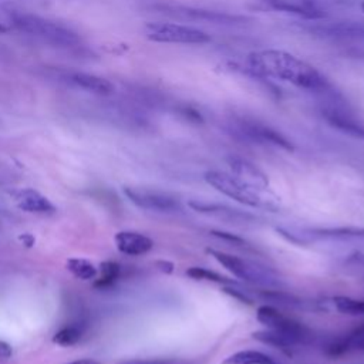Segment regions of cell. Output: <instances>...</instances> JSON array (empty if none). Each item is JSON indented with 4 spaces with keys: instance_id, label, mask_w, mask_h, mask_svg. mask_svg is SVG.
Masks as SVG:
<instances>
[{
    "instance_id": "d6986e66",
    "label": "cell",
    "mask_w": 364,
    "mask_h": 364,
    "mask_svg": "<svg viewBox=\"0 0 364 364\" xmlns=\"http://www.w3.org/2000/svg\"><path fill=\"white\" fill-rule=\"evenodd\" d=\"M252 337L263 344H269V346H273L276 348H280L283 351H290L291 348H294L296 346L301 344L297 338L294 337H290L287 334H282V333H277V331H273V330H259V331H255L252 333Z\"/></svg>"
},
{
    "instance_id": "8fae6325",
    "label": "cell",
    "mask_w": 364,
    "mask_h": 364,
    "mask_svg": "<svg viewBox=\"0 0 364 364\" xmlns=\"http://www.w3.org/2000/svg\"><path fill=\"white\" fill-rule=\"evenodd\" d=\"M125 196L138 208L159 213H176L182 210L181 199L169 192L149 188H124Z\"/></svg>"
},
{
    "instance_id": "5b68a950",
    "label": "cell",
    "mask_w": 364,
    "mask_h": 364,
    "mask_svg": "<svg viewBox=\"0 0 364 364\" xmlns=\"http://www.w3.org/2000/svg\"><path fill=\"white\" fill-rule=\"evenodd\" d=\"M203 179L206 181L208 185L215 188L218 192L222 195L245 205L249 208H262V209H269V210H276L277 205L266 198L262 191L247 185L233 173L210 169L203 173Z\"/></svg>"
},
{
    "instance_id": "5bb4252c",
    "label": "cell",
    "mask_w": 364,
    "mask_h": 364,
    "mask_svg": "<svg viewBox=\"0 0 364 364\" xmlns=\"http://www.w3.org/2000/svg\"><path fill=\"white\" fill-rule=\"evenodd\" d=\"M188 206L199 213H203L206 216H212L229 223L235 225H245V223H255V216H252L247 212H243L236 208H230L228 205L215 203V202H206V200H189Z\"/></svg>"
},
{
    "instance_id": "7c38bea8",
    "label": "cell",
    "mask_w": 364,
    "mask_h": 364,
    "mask_svg": "<svg viewBox=\"0 0 364 364\" xmlns=\"http://www.w3.org/2000/svg\"><path fill=\"white\" fill-rule=\"evenodd\" d=\"M255 7L263 11L282 13L306 21L323 20L327 13L318 0H256Z\"/></svg>"
},
{
    "instance_id": "7402d4cb",
    "label": "cell",
    "mask_w": 364,
    "mask_h": 364,
    "mask_svg": "<svg viewBox=\"0 0 364 364\" xmlns=\"http://www.w3.org/2000/svg\"><path fill=\"white\" fill-rule=\"evenodd\" d=\"M333 304L336 310L340 311L341 314H350V316L364 314V299L336 296L333 297Z\"/></svg>"
},
{
    "instance_id": "e0dca14e",
    "label": "cell",
    "mask_w": 364,
    "mask_h": 364,
    "mask_svg": "<svg viewBox=\"0 0 364 364\" xmlns=\"http://www.w3.org/2000/svg\"><path fill=\"white\" fill-rule=\"evenodd\" d=\"M117 249L128 256H141L154 247V240L144 233L134 230H121L115 235Z\"/></svg>"
},
{
    "instance_id": "484cf974",
    "label": "cell",
    "mask_w": 364,
    "mask_h": 364,
    "mask_svg": "<svg viewBox=\"0 0 364 364\" xmlns=\"http://www.w3.org/2000/svg\"><path fill=\"white\" fill-rule=\"evenodd\" d=\"M16 10L0 4V33H10L16 31V21H14Z\"/></svg>"
},
{
    "instance_id": "836d02e7",
    "label": "cell",
    "mask_w": 364,
    "mask_h": 364,
    "mask_svg": "<svg viewBox=\"0 0 364 364\" xmlns=\"http://www.w3.org/2000/svg\"><path fill=\"white\" fill-rule=\"evenodd\" d=\"M360 9H361V11L364 13V0L360 3Z\"/></svg>"
},
{
    "instance_id": "9c48e42d",
    "label": "cell",
    "mask_w": 364,
    "mask_h": 364,
    "mask_svg": "<svg viewBox=\"0 0 364 364\" xmlns=\"http://www.w3.org/2000/svg\"><path fill=\"white\" fill-rule=\"evenodd\" d=\"M154 10L162 13L165 16L179 18L183 21H195V23H209V24H222V26H236L243 24L247 21V17L219 11V10H209L202 7L185 6L178 3H159L152 6Z\"/></svg>"
},
{
    "instance_id": "277c9868",
    "label": "cell",
    "mask_w": 364,
    "mask_h": 364,
    "mask_svg": "<svg viewBox=\"0 0 364 364\" xmlns=\"http://www.w3.org/2000/svg\"><path fill=\"white\" fill-rule=\"evenodd\" d=\"M316 100L318 114L324 122L344 135L364 139V118L340 91Z\"/></svg>"
},
{
    "instance_id": "ba28073f",
    "label": "cell",
    "mask_w": 364,
    "mask_h": 364,
    "mask_svg": "<svg viewBox=\"0 0 364 364\" xmlns=\"http://www.w3.org/2000/svg\"><path fill=\"white\" fill-rule=\"evenodd\" d=\"M206 252L237 279H242L250 284H256L264 289H276L282 286L280 276L267 266L215 249H206Z\"/></svg>"
},
{
    "instance_id": "2e32d148",
    "label": "cell",
    "mask_w": 364,
    "mask_h": 364,
    "mask_svg": "<svg viewBox=\"0 0 364 364\" xmlns=\"http://www.w3.org/2000/svg\"><path fill=\"white\" fill-rule=\"evenodd\" d=\"M63 78L81 88V90H85L88 92H92L95 95H101V97H105V95H111L114 92V85L111 81H108L107 78H102V77H98L95 74H88V73H81V71H68L63 75Z\"/></svg>"
},
{
    "instance_id": "603a6c76",
    "label": "cell",
    "mask_w": 364,
    "mask_h": 364,
    "mask_svg": "<svg viewBox=\"0 0 364 364\" xmlns=\"http://www.w3.org/2000/svg\"><path fill=\"white\" fill-rule=\"evenodd\" d=\"M67 269L71 272L74 277L81 280L94 279L97 274V267L85 259H68Z\"/></svg>"
},
{
    "instance_id": "83f0119b",
    "label": "cell",
    "mask_w": 364,
    "mask_h": 364,
    "mask_svg": "<svg viewBox=\"0 0 364 364\" xmlns=\"http://www.w3.org/2000/svg\"><path fill=\"white\" fill-rule=\"evenodd\" d=\"M213 236H216V237H219V239H222V240H226V242H232L233 245H243V243H246L242 237H239V236H236V235H233V233H229V232H222V230H212L210 232Z\"/></svg>"
},
{
    "instance_id": "30bf717a",
    "label": "cell",
    "mask_w": 364,
    "mask_h": 364,
    "mask_svg": "<svg viewBox=\"0 0 364 364\" xmlns=\"http://www.w3.org/2000/svg\"><path fill=\"white\" fill-rule=\"evenodd\" d=\"M145 36L155 43L166 44H206L210 36L196 27L178 23L151 21L145 24Z\"/></svg>"
},
{
    "instance_id": "8992f818",
    "label": "cell",
    "mask_w": 364,
    "mask_h": 364,
    "mask_svg": "<svg viewBox=\"0 0 364 364\" xmlns=\"http://www.w3.org/2000/svg\"><path fill=\"white\" fill-rule=\"evenodd\" d=\"M16 31H23L26 34L34 36L36 38L57 47H77L81 43L80 36L71 28L51 21L48 18L40 17L37 14H30L24 11L14 13Z\"/></svg>"
},
{
    "instance_id": "9a60e30c",
    "label": "cell",
    "mask_w": 364,
    "mask_h": 364,
    "mask_svg": "<svg viewBox=\"0 0 364 364\" xmlns=\"http://www.w3.org/2000/svg\"><path fill=\"white\" fill-rule=\"evenodd\" d=\"M229 168L232 169V173L246 182L247 185L264 192L269 186V179L267 175L252 161L237 156V155H230L226 158Z\"/></svg>"
},
{
    "instance_id": "7a4b0ae2",
    "label": "cell",
    "mask_w": 364,
    "mask_h": 364,
    "mask_svg": "<svg viewBox=\"0 0 364 364\" xmlns=\"http://www.w3.org/2000/svg\"><path fill=\"white\" fill-rule=\"evenodd\" d=\"M304 30L317 40L328 43L346 54L364 57V21L317 20L310 21Z\"/></svg>"
},
{
    "instance_id": "f1b7e54d",
    "label": "cell",
    "mask_w": 364,
    "mask_h": 364,
    "mask_svg": "<svg viewBox=\"0 0 364 364\" xmlns=\"http://www.w3.org/2000/svg\"><path fill=\"white\" fill-rule=\"evenodd\" d=\"M223 291L228 293L229 296L240 300L242 303H246V304H252V299L243 291V290H239V289H235V287H223Z\"/></svg>"
},
{
    "instance_id": "d6a6232c",
    "label": "cell",
    "mask_w": 364,
    "mask_h": 364,
    "mask_svg": "<svg viewBox=\"0 0 364 364\" xmlns=\"http://www.w3.org/2000/svg\"><path fill=\"white\" fill-rule=\"evenodd\" d=\"M68 364H101L100 361L94 360V358H81V360H75V361H71Z\"/></svg>"
},
{
    "instance_id": "44dd1931",
    "label": "cell",
    "mask_w": 364,
    "mask_h": 364,
    "mask_svg": "<svg viewBox=\"0 0 364 364\" xmlns=\"http://www.w3.org/2000/svg\"><path fill=\"white\" fill-rule=\"evenodd\" d=\"M186 276H189L193 280H202V282H210V283H218V284H235V280H230L213 270H209L206 267H199L193 266L189 267L186 272Z\"/></svg>"
},
{
    "instance_id": "f546056e",
    "label": "cell",
    "mask_w": 364,
    "mask_h": 364,
    "mask_svg": "<svg viewBox=\"0 0 364 364\" xmlns=\"http://www.w3.org/2000/svg\"><path fill=\"white\" fill-rule=\"evenodd\" d=\"M13 350L11 346L3 340H0V358H9L11 355Z\"/></svg>"
},
{
    "instance_id": "3957f363",
    "label": "cell",
    "mask_w": 364,
    "mask_h": 364,
    "mask_svg": "<svg viewBox=\"0 0 364 364\" xmlns=\"http://www.w3.org/2000/svg\"><path fill=\"white\" fill-rule=\"evenodd\" d=\"M276 232L287 242L299 246H307L313 243L364 245V228H355V226H337V228L277 226Z\"/></svg>"
},
{
    "instance_id": "ffe728a7",
    "label": "cell",
    "mask_w": 364,
    "mask_h": 364,
    "mask_svg": "<svg viewBox=\"0 0 364 364\" xmlns=\"http://www.w3.org/2000/svg\"><path fill=\"white\" fill-rule=\"evenodd\" d=\"M223 364H280L273 357L257 350H242L229 355Z\"/></svg>"
},
{
    "instance_id": "52a82bcc",
    "label": "cell",
    "mask_w": 364,
    "mask_h": 364,
    "mask_svg": "<svg viewBox=\"0 0 364 364\" xmlns=\"http://www.w3.org/2000/svg\"><path fill=\"white\" fill-rule=\"evenodd\" d=\"M228 128L236 138L245 139L252 144L270 145L284 151L294 149L293 144L286 135H283L280 131L270 127L269 124L249 115L232 114L228 119Z\"/></svg>"
},
{
    "instance_id": "ac0fdd59",
    "label": "cell",
    "mask_w": 364,
    "mask_h": 364,
    "mask_svg": "<svg viewBox=\"0 0 364 364\" xmlns=\"http://www.w3.org/2000/svg\"><path fill=\"white\" fill-rule=\"evenodd\" d=\"M13 198H14L16 205L21 210L28 212V213L48 215L55 210L54 205L46 196H43L40 192H37L31 188H26V189L13 192Z\"/></svg>"
},
{
    "instance_id": "cb8c5ba5",
    "label": "cell",
    "mask_w": 364,
    "mask_h": 364,
    "mask_svg": "<svg viewBox=\"0 0 364 364\" xmlns=\"http://www.w3.org/2000/svg\"><path fill=\"white\" fill-rule=\"evenodd\" d=\"M82 337V330L78 326H65L60 328L54 336H53V343L63 346V347H70L77 344Z\"/></svg>"
},
{
    "instance_id": "4fadbf2b",
    "label": "cell",
    "mask_w": 364,
    "mask_h": 364,
    "mask_svg": "<svg viewBox=\"0 0 364 364\" xmlns=\"http://www.w3.org/2000/svg\"><path fill=\"white\" fill-rule=\"evenodd\" d=\"M256 318L263 326H266V328L282 333V334H287L290 337H294L301 344L307 343L309 338H310V330L303 323L283 314L282 311H279L273 306L263 304V306L257 307Z\"/></svg>"
},
{
    "instance_id": "4dcf8cb0",
    "label": "cell",
    "mask_w": 364,
    "mask_h": 364,
    "mask_svg": "<svg viewBox=\"0 0 364 364\" xmlns=\"http://www.w3.org/2000/svg\"><path fill=\"white\" fill-rule=\"evenodd\" d=\"M18 240L26 246V247H31L34 245V237L30 233H23L18 236Z\"/></svg>"
},
{
    "instance_id": "4316f807",
    "label": "cell",
    "mask_w": 364,
    "mask_h": 364,
    "mask_svg": "<svg viewBox=\"0 0 364 364\" xmlns=\"http://www.w3.org/2000/svg\"><path fill=\"white\" fill-rule=\"evenodd\" d=\"M122 364H183L175 358H146V360H132Z\"/></svg>"
},
{
    "instance_id": "d4e9b609",
    "label": "cell",
    "mask_w": 364,
    "mask_h": 364,
    "mask_svg": "<svg viewBox=\"0 0 364 364\" xmlns=\"http://www.w3.org/2000/svg\"><path fill=\"white\" fill-rule=\"evenodd\" d=\"M100 273H101V276H100V279L95 280L94 286L100 287V289L109 287L117 282V279L119 276V264L115 262H104L100 266Z\"/></svg>"
},
{
    "instance_id": "1f68e13d",
    "label": "cell",
    "mask_w": 364,
    "mask_h": 364,
    "mask_svg": "<svg viewBox=\"0 0 364 364\" xmlns=\"http://www.w3.org/2000/svg\"><path fill=\"white\" fill-rule=\"evenodd\" d=\"M156 266L159 270L165 272V273H171L173 270V264L171 262H164V260H159L156 262Z\"/></svg>"
},
{
    "instance_id": "6da1fadb",
    "label": "cell",
    "mask_w": 364,
    "mask_h": 364,
    "mask_svg": "<svg viewBox=\"0 0 364 364\" xmlns=\"http://www.w3.org/2000/svg\"><path fill=\"white\" fill-rule=\"evenodd\" d=\"M249 70L260 78H273L293 84L313 94L316 98L338 92L331 81L316 67L280 50L252 53L247 58Z\"/></svg>"
}]
</instances>
